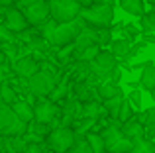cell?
Returning a JSON list of instances; mask_svg holds the SVG:
<instances>
[{"label": "cell", "instance_id": "1", "mask_svg": "<svg viewBox=\"0 0 155 153\" xmlns=\"http://www.w3.org/2000/svg\"><path fill=\"white\" fill-rule=\"evenodd\" d=\"M79 16H83L91 26L94 28H110L114 20V8L112 4H104V6H96V4H91L88 8H81Z\"/></svg>", "mask_w": 155, "mask_h": 153}, {"label": "cell", "instance_id": "2", "mask_svg": "<svg viewBox=\"0 0 155 153\" xmlns=\"http://www.w3.org/2000/svg\"><path fill=\"white\" fill-rule=\"evenodd\" d=\"M81 6L75 0H49V18L55 24H69L79 18Z\"/></svg>", "mask_w": 155, "mask_h": 153}, {"label": "cell", "instance_id": "3", "mask_svg": "<svg viewBox=\"0 0 155 153\" xmlns=\"http://www.w3.org/2000/svg\"><path fill=\"white\" fill-rule=\"evenodd\" d=\"M28 126L14 116L10 106L0 104V135L2 138H22L26 135Z\"/></svg>", "mask_w": 155, "mask_h": 153}, {"label": "cell", "instance_id": "4", "mask_svg": "<svg viewBox=\"0 0 155 153\" xmlns=\"http://www.w3.org/2000/svg\"><path fill=\"white\" fill-rule=\"evenodd\" d=\"M104 142V151L106 153H130L132 142L128 138H124L118 126H108L106 130L100 134Z\"/></svg>", "mask_w": 155, "mask_h": 153}, {"label": "cell", "instance_id": "5", "mask_svg": "<svg viewBox=\"0 0 155 153\" xmlns=\"http://www.w3.org/2000/svg\"><path fill=\"white\" fill-rule=\"evenodd\" d=\"M79 31H81V28H79V24H77V20H75V22H69V24H55L53 30L47 34V37H49V41L53 45L65 47V45H69V43L75 41V37L79 35Z\"/></svg>", "mask_w": 155, "mask_h": 153}, {"label": "cell", "instance_id": "6", "mask_svg": "<svg viewBox=\"0 0 155 153\" xmlns=\"http://www.w3.org/2000/svg\"><path fill=\"white\" fill-rule=\"evenodd\" d=\"M116 69H118V59L110 51H98V55L88 63V71L96 75L98 79H108L110 73Z\"/></svg>", "mask_w": 155, "mask_h": 153}, {"label": "cell", "instance_id": "7", "mask_svg": "<svg viewBox=\"0 0 155 153\" xmlns=\"http://www.w3.org/2000/svg\"><path fill=\"white\" fill-rule=\"evenodd\" d=\"M75 139H77L75 130H71V128H57V130L49 132V135H47V145L55 153H65L73 147Z\"/></svg>", "mask_w": 155, "mask_h": 153}, {"label": "cell", "instance_id": "8", "mask_svg": "<svg viewBox=\"0 0 155 153\" xmlns=\"http://www.w3.org/2000/svg\"><path fill=\"white\" fill-rule=\"evenodd\" d=\"M28 90L34 96H49L55 90V79L45 71H38L34 76L28 79Z\"/></svg>", "mask_w": 155, "mask_h": 153}, {"label": "cell", "instance_id": "9", "mask_svg": "<svg viewBox=\"0 0 155 153\" xmlns=\"http://www.w3.org/2000/svg\"><path fill=\"white\" fill-rule=\"evenodd\" d=\"M24 18L31 26H43V24H47L49 22V2H43V0L34 2L31 6L26 8Z\"/></svg>", "mask_w": 155, "mask_h": 153}, {"label": "cell", "instance_id": "10", "mask_svg": "<svg viewBox=\"0 0 155 153\" xmlns=\"http://www.w3.org/2000/svg\"><path fill=\"white\" fill-rule=\"evenodd\" d=\"M57 116V108L51 100H39L34 106V120L35 124H43V126H49L53 122V118Z\"/></svg>", "mask_w": 155, "mask_h": 153}, {"label": "cell", "instance_id": "11", "mask_svg": "<svg viewBox=\"0 0 155 153\" xmlns=\"http://www.w3.org/2000/svg\"><path fill=\"white\" fill-rule=\"evenodd\" d=\"M4 20H6L4 26H6L12 34H16V31H24L28 28V22H26V18H24V12L18 10V8H8Z\"/></svg>", "mask_w": 155, "mask_h": 153}, {"label": "cell", "instance_id": "12", "mask_svg": "<svg viewBox=\"0 0 155 153\" xmlns=\"http://www.w3.org/2000/svg\"><path fill=\"white\" fill-rule=\"evenodd\" d=\"M14 71H16V75H18V76H22V79L28 80L30 76H34L39 71V65H38V61L31 59V57H22V59L16 61Z\"/></svg>", "mask_w": 155, "mask_h": 153}, {"label": "cell", "instance_id": "13", "mask_svg": "<svg viewBox=\"0 0 155 153\" xmlns=\"http://www.w3.org/2000/svg\"><path fill=\"white\" fill-rule=\"evenodd\" d=\"M12 112H14V116L20 120L22 124H30L31 120H34V106H30V102H24V100H16L14 104H12Z\"/></svg>", "mask_w": 155, "mask_h": 153}, {"label": "cell", "instance_id": "14", "mask_svg": "<svg viewBox=\"0 0 155 153\" xmlns=\"http://www.w3.org/2000/svg\"><path fill=\"white\" fill-rule=\"evenodd\" d=\"M120 132H122V135H124V138L130 139V142H132V139H137V138H145V135H143L145 134V132H143V126L137 122L136 116H134L132 120H128L126 124H122Z\"/></svg>", "mask_w": 155, "mask_h": 153}, {"label": "cell", "instance_id": "15", "mask_svg": "<svg viewBox=\"0 0 155 153\" xmlns=\"http://www.w3.org/2000/svg\"><path fill=\"white\" fill-rule=\"evenodd\" d=\"M140 86L147 92H153V88H155V67H153L151 61L143 63V71L140 75Z\"/></svg>", "mask_w": 155, "mask_h": 153}, {"label": "cell", "instance_id": "16", "mask_svg": "<svg viewBox=\"0 0 155 153\" xmlns=\"http://www.w3.org/2000/svg\"><path fill=\"white\" fill-rule=\"evenodd\" d=\"M118 4H120V8L124 12H128V14L132 16H143L145 14V0H118Z\"/></svg>", "mask_w": 155, "mask_h": 153}, {"label": "cell", "instance_id": "17", "mask_svg": "<svg viewBox=\"0 0 155 153\" xmlns=\"http://www.w3.org/2000/svg\"><path fill=\"white\" fill-rule=\"evenodd\" d=\"M91 45H98L96 34H92V31H79V35L75 37V51L79 53L84 47H91Z\"/></svg>", "mask_w": 155, "mask_h": 153}, {"label": "cell", "instance_id": "18", "mask_svg": "<svg viewBox=\"0 0 155 153\" xmlns=\"http://www.w3.org/2000/svg\"><path fill=\"white\" fill-rule=\"evenodd\" d=\"M130 153H155V145L147 138H137V139H132Z\"/></svg>", "mask_w": 155, "mask_h": 153}, {"label": "cell", "instance_id": "19", "mask_svg": "<svg viewBox=\"0 0 155 153\" xmlns=\"http://www.w3.org/2000/svg\"><path fill=\"white\" fill-rule=\"evenodd\" d=\"M28 147V143L24 142V138H4V147L2 151L8 153H24Z\"/></svg>", "mask_w": 155, "mask_h": 153}, {"label": "cell", "instance_id": "20", "mask_svg": "<svg viewBox=\"0 0 155 153\" xmlns=\"http://www.w3.org/2000/svg\"><path fill=\"white\" fill-rule=\"evenodd\" d=\"M122 94V88L118 86V84H112V83H104L98 86V96L102 100H110V98H114V96H120Z\"/></svg>", "mask_w": 155, "mask_h": 153}, {"label": "cell", "instance_id": "21", "mask_svg": "<svg viewBox=\"0 0 155 153\" xmlns=\"http://www.w3.org/2000/svg\"><path fill=\"white\" fill-rule=\"evenodd\" d=\"M110 53L114 55V57H128L130 51H132V43L128 41V39H116V41H112V47H110Z\"/></svg>", "mask_w": 155, "mask_h": 153}, {"label": "cell", "instance_id": "22", "mask_svg": "<svg viewBox=\"0 0 155 153\" xmlns=\"http://www.w3.org/2000/svg\"><path fill=\"white\" fill-rule=\"evenodd\" d=\"M102 112H104V108L98 102H94V100H88V102H84L81 106V116H84V118H96Z\"/></svg>", "mask_w": 155, "mask_h": 153}, {"label": "cell", "instance_id": "23", "mask_svg": "<svg viewBox=\"0 0 155 153\" xmlns=\"http://www.w3.org/2000/svg\"><path fill=\"white\" fill-rule=\"evenodd\" d=\"M0 100H2V104H6V106H12V104L16 102V90H14L12 84H8V83L0 84Z\"/></svg>", "mask_w": 155, "mask_h": 153}, {"label": "cell", "instance_id": "24", "mask_svg": "<svg viewBox=\"0 0 155 153\" xmlns=\"http://www.w3.org/2000/svg\"><path fill=\"white\" fill-rule=\"evenodd\" d=\"M84 142L88 143V147H91L92 153H106L104 151V142H102V138H100V134H87Z\"/></svg>", "mask_w": 155, "mask_h": 153}, {"label": "cell", "instance_id": "25", "mask_svg": "<svg viewBox=\"0 0 155 153\" xmlns=\"http://www.w3.org/2000/svg\"><path fill=\"white\" fill-rule=\"evenodd\" d=\"M134 118V108H132V104L126 100V96H124V100H122V106H120V110H118V116H116V120L118 122H122V124H126L128 120H132Z\"/></svg>", "mask_w": 155, "mask_h": 153}, {"label": "cell", "instance_id": "26", "mask_svg": "<svg viewBox=\"0 0 155 153\" xmlns=\"http://www.w3.org/2000/svg\"><path fill=\"white\" fill-rule=\"evenodd\" d=\"M122 100H124V94L114 96V98H110V100H104V110L108 112L112 118L118 116V110H120V106H122Z\"/></svg>", "mask_w": 155, "mask_h": 153}, {"label": "cell", "instance_id": "27", "mask_svg": "<svg viewBox=\"0 0 155 153\" xmlns=\"http://www.w3.org/2000/svg\"><path fill=\"white\" fill-rule=\"evenodd\" d=\"M98 51H100V45H91V47H84L83 51H79L77 53V59H79L81 63H91L92 59L98 55Z\"/></svg>", "mask_w": 155, "mask_h": 153}, {"label": "cell", "instance_id": "28", "mask_svg": "<svg viewBox=\"0 0 155 153\" xmlns=\"http://www.w3.org/2000/svg\"><path fill=\"white\" fill-rule=\"evenodd\" d=\"M141 30L145 31V34H151V31L155 30V14H153V10H149V12H145L143 16H141Z\"/></svg>", "mask_w": 155, "mask_h": 153}, {"label": "cell", "instance_id": "29", "mask_svg": "<svg viewBox=\"0 0 155 153\" xmlns=\"http://www.w3.org/2000/svg\"><path fill=\"white\" fill-rule=\"evenodd\" d=\"M69 153H92L91 147H88V143L84 142V139H75V143H73V147L69 149Z\"/></svg>", "mask_w": 155, "mask_h": 153}, {"label": "cell", "instance_id": "30", "mask_svg": "<svg viewBox=\"0 0 155 153\" xmlns=\"http://www.w3.org/2000/svg\"><path fill=\"white\" fill-rule=\"evenodd\" d=\"M12 41H14V34L4 24H0V43H12Z\"/></svg>", "mask_w": 155, "mask_h": 153}, {"label": "cell", "instance_id": "31", "mask_svg": "<svg viewBox=\"0 0 155 153\" xmlns=\"http://www.w3.org/2000/svg\"><path fill=\"white\" fill-rule=\"evenodd\" d=\"M126 100L132 104V108H140V106H141V92H140V90H132V92H130V96H128Z\"/></svg>", "mask_w": 155, "mask_h": 153}, {"label": "cell", "instance_id": "32", "mask_svg": "<svg viewBox=\"0 0 155 153\" xmlns=\"http://www.w3.org/2000/svg\"><path fill=\"white\" fill-rule=\"evenodd\" d=\"M16 2H18V10H20V8H24V10H26L28 6H31V4L38 2V0H16Z\"/></svg>", "mask_w": 155, "mask_h": 153}, {"label": "cell", "instance_id": "33", "mask_svg": "<svg viewBox=\"0 0 155 153\" xmlns=\"http://www.w3.org/2000/svg\"><path fill=\"white\" fill-rule=\"evenodd\" d=\"M75 2H77V4H79V6H81V8H88V6H91V4H92V2H94V0H75Z\"/></svg>", "mask_w": 155, "mask_h": 153}, {"label": "cell", "instance_id": "34", "mask_svg": "<svg viewBox=\"0 0 155 153\" xmlns=\"http://www.w3.org/2000/svg\"><path fill=\"white\" fill-rule=\"evenodd\" d=\"M16 0H0V6H4V8H10V4H14Z\"/></svg>", "mask_w": 155, "mask_h": 153}, {"label": "cell", "instance_id": "35", "mask_svg": "<svg viewBox=\"0 0 155 153\" xmlns=\"http://www.w3.org/2000/svg\"><path fill=\"white\" fill-rule=\"evenodd\" d=\"M4 83V65L0 63V84Z\"/></svg>", "mask_w": 155, "mask_h": 153}, {"label": "cell", "instance_id": "36", "mask_svg": "<svg viewBox=\"0 0 155 153\" xmlns=\"http://www.w3.org/2000/svg\"><path fill=\"white\" fill-rule=\"evenodd\" d=\"M153 2H155V0H147V4H149V6H153Z\"/></svg>", "mask_w": 155, "mask_h": 153}, {"label": "cell", "instance_id": "37", "mask_svg": "<svg viewBox=\"0 0 155 153\" xmlns=\"http://www.w3.org/2000/svg\"><path fill=\"white\" fill-rule=\"evenodd\" d=\"M0 24H2V16H0Z\"/></svg>", "mask_w": 155, "mask_h": 153}, {"label": "cell", "instance_id": "38", "mask_svg": "<svg viewBox=\"0 0 155 153\" xmlns=\"http://www.w3.org/2000/svg\"><path fill=\"white\" fill-rule=\"evenodd\" d=\"M0 104H2V100H0Z\"/></svg>", "mask_w": 155, "mask_h": 153}, {"label": "cell", "instance_id": "39", "mask_svg": "<svg viewBox=\"0 0 155 153\" xmlns=\"http://www.w3.org/2000/svg\"><path fill=\"white\" fill-rule=\"evenodd\" d=\"M0 153H2V151H0Z\"/></svg>", "mask_w": 155, "mask_h": 153}]
</instances>
